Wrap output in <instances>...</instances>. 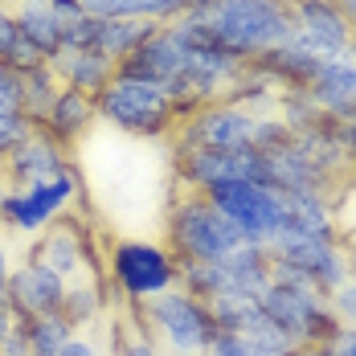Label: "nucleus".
Wrapping results in <instances>:
<instances>
[{
	"label": "nucleus",
	"mask_w": 356,
	"mask_h": 356,
	"mask_svg": "<svg viewBox=\"0 0 356 356\" xmlns=\"http://www.w3.org/2000/svg\"><path fill=\"white\" fill-rule=\"evenodd\" d=\"M279 356H336L332 348H286V353H279Z\"/></svg>",
	"instance_id": "nucleus-39"
},
{
	"label": "nucleus",
	"mask_w": 356,
	"mask_h": 356,
	"mask_svg": "<svg viewBox=\"0 0 356 356\" xmlns=\"http://www.w3.org/2000/svg\"><path fill=\"white\" fill-rule=\"evenodd\" d=\"M70 156H74V152H66V147L54 140L49 131L33 127V131H29V140H25L13 156H8V160H4V164H0V172H4V180H8L13 188H29V184L54 180V177H62L66 168H74Z\"/></svg>",
	"instance_id": "nucleus-15"
},
{
	"label": "nucleus",
	"mask_w": 356,
	"mask_h": 356,
	"mask_svg": "<svg viewBox=\"0 0 356 356\" xmlns=\"http://www.w3.org/2000/svg\"><path fill=\"white\" fill-rule=\"evenodd\" d=\"M74 336V327L62 316H45V320L29 323V356H58L66 348V340Z\"/></svg>",
	"instance_id": "nucleus-28"
},
{
	"label": "nucleus",
	"mask_w": 356,
	"mask_h": 356,
	"mask_svg": "<svg viewBox=\"0 0 356 356\" xmlns=\"http://www.w3.org/2000/svg\"><path fill=\"white\" fill-rule=\"evenodd\" d=\"M332 353L336 356H356V327H344V332H340V340L332 344Z\"/></svg>",
	"instance_id": "nucleus-38"
},
{
	"label": "nucleus",
	"mask_w": 356,
	"mask_h": 356,
	"mask_svg": "<svg viewBox=\"0 0 356 356\" xmlns=\"http://www.w3.org/2000/svg\"><path fill=\"white\" fill-rule=\"evenodd\" d=\"M4 8H21V4H54V0H0Z\"/></svg>",
	"instance_id": "nucleus-42"
},
{
	"label": "nucleus",
	"mask_w": 356,
	"mask_h": 356,
	"mask_svg": "<svg viewBox=\"0 0 356 356\" xmlns=\"http://www.w3.org/2000/svg\"><path fill=\"white\" fill-rule=\"evenodd\" d=\"M58 356H111V353L103 340H95V332H74Z\"/></svg>",
	"instance_id": "nucleus-34"
},
{
	"label": "nucleus",
	"mask_w": 356,
	"mask_h": 356,
	"mask_svg": "<svg viewBox=\"0 0 356 356\" xmlns=\"http://www.w3.org/2000/svg\"><path fill=\"white\" fill-rule=\"evenodd\" d=\"M307 95H312L332 119H353L356 115V62L323 58L320 74H316L312 86H307Z\"/></svg>",
	"instance_id": "nucleus-20"
},
{
	"label": "nucleus",
	"mask_w": 356,
	"mask_h": 356,
	"mask_svg": "<svg viewBox=\"0 0 356 356\" xmlns=\"http://www.w3.org/2000/svg\"><path fill=\"white\" fill-rule=\"evenodd\" d=\"M160 356H172V353H160Z\"/></svg>",
	"instance_id": "nucleus-44"
},
{
	"label": "nucleus",
	"mask_w": 356,
	"mask_h": 356,
	"mask_svg": "<svg viewBox=\"0 0 356 356\" xmlns=\"http://www.w3.org/2000/svg\"><path fill=\"white\" fill-rule=\"evenodd\" d=\"M13 21H17V33L25 37L45 62L62 54V21L49 4H21V8H13Z\"/></svg>",
	"instance_id": "nucleus-24"
},
{
	"label": "nucleus",
	"mask_w": 356,
	"mask_h": 356,
	"mask_svg": "<svg viewBox=\"0 0 356 356\" xmlns=\"http://www.w3.org/2000/svg\"><path fill=\"white\" fill-rule=\"evenodd\" d=\"M205 197L213 201L217 213L254 246H270L283 234V201H279L275 188H266L258 180H229V184L209 188Z\"/></svg>",
	"instance_id": "nucleus-9"
},
{
	"label": "nucleus",
	"mask_w": 356,
	"mask_h": 356,
	"mask_svg": "<svg viewBox=\"0 0 356 356\" xmlns=\"http://www.w3.org/2000/svg\"><path fill=\"white\" fill-rule=\"evenodd\" d=\"M0 115H25V86L21 74L0 62Z\"/></svg>",
	"instance_id": "nucleus-31"
},
{
	"label": "nucleus",
	"mask_w": 356,
	"mask_h": 356,
	"mask_svg": "<svg viewBox=\"0 0 356 356\" xmlns=\"http://www.w3.org/2000/svg\"><path fill=\"white\" fill-rule=\"evenodd\" d=\"M246 242L225 217L213 209L205 193L180 188L164 213V246L172 250L177 262H221L229 250Z\"/></svg>",
	"instance_id": "nucleus-2"
},
{
	"label": "nucleus",
	"mask_w": 356,
	"mask_h": 356,
	"mask_svg": "<svg viewBox=\"0 0 356 356\" xmlns=\"http://www.w3.org/2000/svg\"><path fill=\"white\" fill-rule=\"evenodd\" d=\"M205 356H270L266 348H258L246 336H234V332H217L213 344L205 348Z\"/></svg>",
	"instance_id": "nucleus-32"
},
{
	"label": "nucleus",
	"mask_w": 356,
	"mask_h": 356,
	"mask_svg": "<svg viewBox=\"0 0 356 356\" xmlns=\"http://www.w3.org/2000/svg\"><path fill=\"white\" fill-rule=\"evenodd\" d=\"M62 299H66V279L54 275L45 262L37 258H21L13 266V279H8V303L13 312L25 323L45 320V316H62Z\"/></svg>",
	"instance_id": "nucleus-14"
},
{
	"label": "nucleus",
	"mask_w": 356,
	"mask_h": 356,
	"mask_svg": "<svg viewBox=\"0 0 356 356\" xmlns=\"http://www.w3.org/2000/svg\"><path fill=\"white\" fill-rule=\"evenodd\" d=\"M180 66H184V49H180L177 33L168 25H160L136 54H127L115 66V74L119 78H136V82H152V86H168L180 74Z\"/></svg>",
	"instance_id": "nucleus-16"
},
{
	"label": "nucleus",
	"mask_w": 356,
	"mask_h": 356,
	"mask_svg": "<svg viewBox=\"0 0 356 356\" xmlns=\"http://www.w3.org/2000/svg\"><path fill=\"white\" fill-rule=\"evenodd\" d=\"M140 312L143 327L152 332V340L160 344V353H172V356H205V348L213 344L217 336V323L209 316V303L188 295V291H164L156 299H147Z\"/></svg>",
	"instance_id": "nucleus-6"
},
{
	"label": "nucleus",
	"mask_w": 356,
	"mask_h": 356,
	"mask_svg": "<svg viewBox=\"0 0 356 356\" xmlns=\"http://www.w3.org/2000/svg\"><path fill=\"white\" fill-rule=\"evenodd\" d=\"M327 303H332V312L340 316L344 327H356V279H344V283L327 295Z\"/></svg>",
	"instance_id": "nucleus-33"
},
{
	"label": "nucleus",
	"mask_w": 356,
	"mask_h": 356,
	"mask_svg": "<svg viewBox=\"0 0 356 356\" xmlns=\"http://www.w3.org/2000/svg\"><path fill=\"white\" fill-rule=\"evenodd\" d=\"M344 262H348V279H356V246H344Z\"/></svg>",
	"instance_id": "nucleus-40"
},
{
	"label": "nucleus",
	"mask_w": 356,
	"mask_h": 356,
	"mask_svg": "<svg viewBox=\"0 0 356 356\" xmlns=\"http://www.w3.org/2000/svg\"><path fill=\"white\" fill-rule=\"evenodd\" d=\"M225 266V279H229V295H250L258 299L266 286H270V250L254 246V242H242L238 250H229L221 258Z\"/></svg>",
	"instance_id": "nucleus-23"
},
{
	"label": "nucleus",
	"mask_w": 356,
	"mask_h": 356,
	"mask_svg": "<svg viewBox=\"0 0 356 356\" xmlns=\"http://www.w3.org/2000/svg\"><path fill=\"white\" fill-rule=\"evenodd\" d=\"M49 66L62 78V86L82 90V95H90V99H99L103 86L115 78V62L103 58L99 49H62L58 58H49Z\"/></svg>",
	"instance_id": "nucleus-21"
},
{
	"label": "nucleus",
	"mask_w": 356,
	"mask_h": 356,
	"mask_svg": "<svg viewBox=\"0 0 356 356\" xmlns=\"http://www.w3.org/2000/svg\"><path fill=\"white\" fill-rule=\"evenodd\" d=\"M103 17H95V13H78L74 21L62 25V49H99V41H103Z\"/></svg>",
	"instance_id": "nucleus-29"
},
{
	"label": "nucleus",
	"mask_w": 356,
	"mask_h": 356,
	"mask_svg": "<svg viewBox=\"0 0 356 356\" xmlns=\"http://www.w3.org/2000/svg\"><path fill=\"white\" fill-rule=\"evenodd\" d=\"M188 17H197L213 33L217 45L238 62H254L258 54L295 37L291 0H213Z\"/></svg>",
	"instance_id": "nucleus-1"
},
{
	"label": "nucleus",
	"mask_w": 356,
	"mask_h": 356,
	"mask_svg": "<svg viewBox=\"0 0 356 356\" xmlns=\"http://www.w3.org/2000/svg\"><path fill=\"white\" fill-rule=\"evenodd\" d=\"M107 279L123 307H143L147 299L180 286V262L160 242L119 238L107 250Z\"/></svg>",
	"instance_id": "nucleus-5"
},
{
	"label": "nucleus",
	"mask_w": 356,
	"mask_h": 356,
	"mask_svg": "<svg viewBox=\"0 0 356 356\" xmlns=\"http://www.w3.org/2000/svg\"><path fill=\"white\" fill-rule=\"evenodd\" d=\"M258 307L291 340V348H332L344 332L327 295L303 283H270L258 295Z\"/></svg>",
	"instance_id": "nucleus-4"
},
{
	"label": "nucleus",
	"mask_w": 356,
	"mask_h": 356,
	"mask_svg": "<svg viewBox=\"0 0 356 356\" xmlns=\"http://www.w3.org/2000/svg\"><path fill=\"white\" fill-rule=\"evenodd\" d=\"M177 184L188 193H209L229 180H258L262 184V156L258 152H205V147H172Z\"/></svg>",
	"instance_id": "nucleus-12"
},
{
	"label": "nucleus",
	"mask_w": 356,
	"mask_h": 356,
	"mask_svg": "<svg viewBox=\"0 0 356 356\" xmlns=\"http://www.w3.org/2000/svg\"><path fill=\"white\" fill-rule=\"evenodd\" d=\"M291 8H295V37L291 41H299L316 58H340L353 45L356 29L336 0H291Z\"/></svg>",
	"instance_id": "nucleus-13"
},
{
	"label": "nucleus",
	"mask_w": 356,
	"mask_h": 356,
	"mask_svg": "<svg viewBox=\"0 0 356 356\" xmlns=\"http://www.w3.org/2000/svg\"><path fill=\"white\" fill-rule=\"evenodd\" d=\"M320 62L312 49H303L299 41H283V45H275V49H266V54H258L254 62V70H262L275 86H283V90H307L312 86V78L320 74Z\"/></svg>",
	"instance_id": "nucleus-18"
},
{
	"label": "nucleus",
	"mask_w": 356,
	"mask_h": 356,
	"mask_svg": "<svg viewBox=\"0 0 356 356\" xmlns=\"http://www.w3.org/2000/svg\"><path fill=\"white\" fill-rule=\"evenodd\" d=\"M111 307V291L103 283V275H86L66 283V299H62V320L70 323L74 332H95L103 327Z\"/></svg>",
	"instance_id": "nucleus-22"
},
{
	"label": "nucleus",
	"mask_w": 356,
	"mask_h": 356,
	"mask_svg": "<svg viewBox=\"0 0 356 356\" xmlns=\"http://www.w3.org/2000/svg\"><path fill=\"white\" fill-rule=\"evenodd\" d=\"M336 4H340V8H344V17H348V21H353V29H356V0H336Z\"/></svg>",
	"instance_id": "nucleus-41"
},
{
	"label": "nucleus",
	"mask_w": 356,
	"mask_h": 356,
	"mask_svg": "<svg viewBox=\"0 0 356 356\" xmlns=\"http://www.w3.org/2000/svg\"><path fill=\"white\" fill-rule=\"evenodd\" d=\"M99 119L115 127L127 140H172L177 131V107L168 99L164 86L152 82H136V78H111L103 86V95L95 99Z\"/></svg>",
	"instance_id": "nucleus-3"
},
{
	"label": "nucleus",
	"mask_w": 356,
	"mask_h": 356,
	"mask_svg": "<svg viewBox=\"0 0 356 356\" xmlns=\"http://www.w3.org/2000/svg\"><path fill=\"white\" fill-rule=\"evenodd\" d=\"M95 123H99L95 99H90V95H82V90H70V86H62V90H58V99L49 103L45 119H41L37 127H41V131H49V136L62 143L66 152H74V147H78L82 140H90Z\"/></svg>",
	"instance_id": "nucleus-17"
},
{
	"label": "nucleus",
	"mask_w": 356,
	"mask_h": 356,
	"mask_svg": "<svg viewBox=\"0 0 356 356\" xmlns=\"http://www.w3.org/2000/svg\"><path fill=\"white\" fill-rule=\"evenodd\" d=\"M275 119H283L295 136H303V131L320 127L323 119H327V111H323L307 90H283V95H279V107H275Z\"/></svg>",
	"instance_id": "nucleus-27"
},
{
	"label": "nucleus",
	"mask_w": 356,
	"mask_h": 356,
	"mask_svg": "<svg viewBox=\"0 0 356 356\" xmlns=\"http://www.w3.org/2000/svg\"><path fill=\"white\" fill-rule=\"evenodd\" d=\"M29 258L45 262L66 283L86 279V275H103V262H99V250H95V229H90V221L78 209L58 217L49 229H41L29 242Z\"/></svg>",
	"instance_id": "nucleus-10"
},
{
	"label": "nucleus",
	"mask_w": 356,
	"mask_h": 356,
	"mask_svg": "<svg viewBox=\"0 0 356 356\" xmlns=\"http://www.w3.org/2000/svg\"><path fill=\"white\" fill-rule=\"evenodd\" d=\"M340 143H344L348 164H353V172H356V115L353 119H340Z\"/></svg>",
	"instance_id": "nucleus-37"
},
{
	"label": "nucleus",
	"mask_w": 356,
	"mask_h": 356,
	"mask_svg": "<svg viewBox=\"0 0 356 356\" xmlns=\"http://www.w3.org/2000/svg\"><path fill=\"white\" fill-rule=\"evenodd\" d=\"M13 246L0 238V299H8V279H13Z\"/></svg>",
	"instance_id": "nucleus-36"
},
{
	"label": "nucleus",
	"mask_w": 356,
	"mask_h": 356,
	"mask_svg": "<svg viewBox=\"0 0 356 356\" xmlns=\"http://www.w3.org/2000/svg\"><path fill=\"white\" fill-rule=\"evenodd\" d=\"M160 29V21H147V17H115L103 25V41H99V54L111 58L115 66L127 58V54H136L147 37Z\"/></svg>",
	"instance_id": "nucleus-25"
},
{
	"label": "nucleus",
	"mask_w": 356,
	"mask_h": 356,
	"mask_svg": "<svg viewBox=\"0 0 356 356\" xmlns=\"http://www.w3.org/2000/svg\"><path fill=\"white\" fill-rule=\"evenodd\" d=\"M17 41V21H13V8H4L0 4V62H4V54H8V45Z\"/></svg>",
	"instance_id": "nucleus-35"
},
{
	"label": "nucleus",
	"mask_w": 356,
	"mask_h": 356,
	"mask_svg": "<svg viewBox=\"0 0 356 356\" xmlns=\"http://www.w3.org/2000/svg\"><path fill=\"white\" fill-rule=\"evenodd\" d=\"M21 86H25V115H29L33 123H41L45 111H49V103H54L58 90H62V78L54 74L49 62H41V66H33V70L21 74Z\"/></svg>",
	"instance_id": "nucleus-26"
},
{
	"label": "nucleus",
	"mask_w": 356,
	"mask_h": 356,
	"mask_svg": "<svg viewBox=\"0 0 356 356\" xmlns=\"http://www.w3.org/2000/svg\"><path fill=\"white\" fill-rule=\"evenodd\" d=\"M254 127L258 119L234 103H209V107L184 115L172 131V147H205V152H254Z\"/></svg>",
	"instance_id": "nucleus-11"
},
{
	"label": "nucleus",
	"mask_w": 356,
	"mask_h": 356,
	"mask_svg": "<svg viewBox=\"0 0 356 356\" xmlns=\"http://www.w3.org/2000/svg\"><path fill=\"white\" fill-rule=\"evenodd\" d=\"M266 250H270V283H303L320 295H332L348 279V262H344L340 242L279 234Z\"/></svg>",
	"instance_id": "nucleus-8"
},
{
	"label": "nucleus",
	"mask_w": 356,
	"mask_h": 356,
	"mask_svg": "<svg viewBox=\"0 0 356 356\" xmlns=\"http://www.w3.org/2000/svg\"><path fill=\"white\" fill-rule=\"evenodd\" d=\"M4 184H8V180H4V172H0V188H4Z\"/></svg>",
	"instance_id": "nucleus-43"
},
{
	"label": "nucleus",
	"mask_w": 356,
	"mask_h": 356,
	"mask_svg": "<svg viewBox=\"0 0 356 356\" xmlns=\"http://www.w3.org/2000/svg\"><path fill=\"white\" fill-rule=\"evenodd\" d=\"M82 177L78 168H66L62 177L41 180V184H29V188H13L4 184L0 188V225L8 234H21L33 242L41 229H49L58 217L82 209Z\"/></svg>",
	"instance_id": "nucleus-7"
},
{
	"label": "nucleus",
	"mask_w": 356,
	"mask_h": 356,
	"mask_svg": "<svg viewBox=\"0 0 356 356\" xmlns=\"http://www.w3.org/2000/svg\"><path fill=\"white\" fill-rule=\"evenodd\" d=\"M37 123L29 115H0V164L21 147V143L29 140V131H33Z\"/></svg>",
	"instance_id": "nucleus-30"
},
{
	"label": "nucleus",
	"mask_w": 356,
	"mask_h": 356,
	"mask_svg": "<svg viewBox=\"0 0 356 356\" xmlns=\"http://www.w3.org/2000/svg\"><path fill=\"white\" fill-rule=\"evenodd\" d=\"M283 201V234H303L320 242H340L336 234V209L320 193H279Z\"/></svg>",
	"instance_id": "nucleus-19"
}]
</instances>
